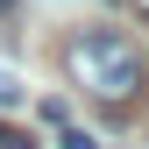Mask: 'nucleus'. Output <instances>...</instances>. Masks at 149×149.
Segmentation results:
<instances>
[{
    "label": "nucleus",
    "instance_id": "nucleus-2",
    "mask_svg": "<svg viewBox=\"0 0 149 149\" xmlns=\"http://www.w3.org/2000/svg\"><path fill=\"white\" fill-rule=\"evenodd\" d=\"M22 100H29V85H22V78H14V71H7V64H0V107H22Z\"/></svg>",
    "mask_w": 149,
    "mask_h": 149
},
{
    "label": "nucleus",
    "instance_id": "nucleus-1",
    "mask_svg": "<svg viewBox=\"0 0 149 149\" xmlns=\"http://www.w3.org/2000/svg\"><path fill=\"white\" fill-rule=\"evenodd\" d=\"M64 71H71V85H85L107 107H128L142 92V50L128 36H71L64 43Z\"/></svg>",
    "mask_w": 149,
    "mask_h": 149
},
{
    "label": "nucleus",
    "instance_id": "nucleus-6",
    "mask_svg": "<svg viewBox=\"0 0 149 149\" xmlns=\"http://www.w3.org/2000/svg\"><path fill=\"white\" fill-rule=\"evenodd\" d=\"M135 14H142V22H149V0H135Z\"/></svg>",
    "mask_w": 149,
    "mask_h": 149
},
{
    "label": "nucleus",
    "instance_id": "nucleus-3",
    "mask_svg": "<svg viewBox=\"0 0 149 149\" xmlns=\"http://www.w3.org/2000/svg\"><path fill=\"white\" fill-rule=\"evenodd\" d=\"M57 142L64 149H100V135H85V128H71V121H57Z\"/></svg>",
    "mask_w": 149,
    "mask_h": 149
},
{
    "label": "nucleus",
    "instance_id": "nucleus-4",
    "mask_svg": "<svg viewBox=\"0 0 149 149\" xmlns=\"http://www.w3.org/2000/svg\"><path fill=\"white\" fill-rule=\"evenodd\" d=\"M0 149H29V142H14V135H7V128H0Z\"/></svg>",
    "mask_w": 149,
    "mask_h": 149
},
{
    "label": "nucleus",
    "instance_id": "nucleus-5",
    "mask_svg": "<svg viewBox=\"0 0 149 149\" xmlns=\"http://www.w3.org/2000/svg\"><path fill=\"white\" fill-rule=\"evenodd\" d=\"M7 14H14V0H0V29H7Z\"/></svg>",
    "mask_w": 149,
    "mask_h": 149
}]
</instances>
